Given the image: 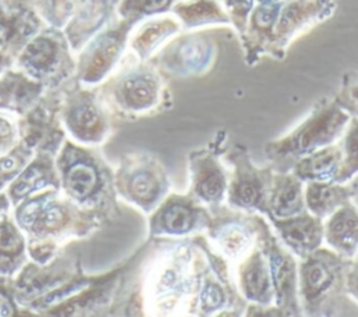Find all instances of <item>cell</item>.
<instances>
[{
	"label": "cell",
	"instance_id": "6da1fadb",
	"mask_svg": "<svg viewBox=\"0 0 358 317\" xmlns=\"http://www.w3.org/2000/svg\"><path fill=\"white\" fill-rule=\"evenodd\" d=\"M201 263L197 235L154 239L138 272L143 314L192 316Z\"/></svg>",
	"mask_w": 358,
	"mask_h": 317
},
{
	"label": "cell",
	"instance_id": "7a4b0ae2",
	"mask_svg": "<svg viewBox=\"0 0 358 317\" xmlns=\"http://www.w3.org/2000/svg\"><path fill=\"white\" fill-rule=\"evenodd\" d=\"M11 215L25 235L28 258L38 264L49 263L66 242L98 230L106 219L98 211L78 207L53 187L14 205Z\"/></svg>",
	"mask_w": 358,
	"mask_h": 317
},
{
	"label": "cell",
	"instance_id": "3957f363",
	"mask_svg": "<svg viewBox=\"0 0 358 317\" xmlns=\"http://www.w3.org/2000/svg\"><path fill=\"white\" fill-rule=\"evenodd\" d=\"M55 165L59 190L84 209L98 211L106 218L119 212L115 189V168L95 147L78 144L67 137Z\"/></svg>",
	"mask_w": 358,
	"mask_h": 317
},
{
	"label": "cell",
	"instance_id": "277c9868",
	"mask_svg": "<svg viewBox=\"0 0 358 317\" xmlns=\"http://www.w3.org/2000/svg\"><path fill=\"white\" fill-rule=\"evenodd\" d=\"M98 95L112 117L124 120L154 116L172 106L165 75L150 60L138 61L133 56L120 61Z\"/></svg>",
	"mask_w": 358,
	"mask_h": 317
},
{
	"label": "cell",
	"instance_id": "5b68a950",
	"mask_svg": "<svg viewBox=\"0 0 358 317\" xmlns=\"http://www.w3.org/2000/svg\"><path fill=\"white\" fill-rule=\"evenodd\" d=\"M351 260L320 246L298 260V297L302 316L355 314L358 304L345 288Z\"/></svg>",
	"mask_w": 358,
	"mask_h": 317
},
{
	"label": "cell",
	"instance_id": "8992f818",
	"mask_svg": "<svg viewBox=\"0 0 358 317\" xmlns=\"http://www.w3.org/2000/svg\"><path fill=\"white\" fill-rule=\"evenodd\" d=\"M350 117L334 96L320 99L292 130L266 142L268 165L274 172L291 170L301 158L337 142Z\"/></svg>",
	"mask_w": 358,
	"mask_h": 317
},
{
	"label": "cell",
	"instance_id": "52a82bcc",
	"mask_svg": "<svg viewBox=\"0 0 358 317\" xmlns=\"http://www.w3.org/2000/svg\"><path fill=\"white\" fill-rule=\"evenodd\" d=\"M90 281L91 277L83 274L77 258L56 256L46 264L27 261L11 279V285L18 306L46 314L81 290Z\"/></svg>",
	"mask_w": 358,
	"mask_h": 317
},
{
	"label": "cell",
	"instance_id": "ba28073f",
	"mask_svg": "<svg viewBox=\"0 0 358 317\" xmlns=\"http://www.w3.org/2000/svg\"><path fill=\"white\" fill-rule=\"evenodd\" d=\"M197 237L203 263L192 316H245L248 303L238 292L232 265L211 247L204 233Z\"/></svg>",
	"mask_w": 358,
	"mask_h": 317
},
{
	"label": "cell",
	"instance_id": "9c48e42d",
	"mask_svg": "<svg viewBox=\"0 0 358 317\" xmlns=\"http://www.w3.org/2000/svg\"><path fill=\"white\" fill-rule=\"evenodd\" d=\"M119 198L150 215L171 193L172 183L162 162L151 152L126 154L115 168Z\"/></svg>",
	"mask_w": 358,
	"mask_h": 317
},
{
	"label": "cell",
	"instance_id": "30bf717a",
	"mask_svg": "<svg viewBox=\"0 0 358 317\" xmlns=\"http://www.w3.org/2000/svg\"><path fill=\"white\" fill-rule=\"evenodd\" d=\"M14 66L45 89H57L76 74V56L62 29L43 27L21 49Z\"/></svg>",
	"mask_w": 358,
	"mask_h": 317
},
{
	"label": "cell",
	"instance_id": "8fae6325",
	"mask_svg": "<svg viewBox=\"0 0 358 317\" xmlns=\"http://www.w3.org/2000/svg\"><path fill=\"white\" fill-rule=\"evenodd\" d=\"M60 117L70 140L90 147L101 145L112 131V115L98 89L74 82L62 91Z\"/></svg>",
	"mask_w": 358,
	"mask_h": 317
},
{
	"label": "cell",
	"instance_id": "7c38bea8",
	"mask_svg": "<svg viewBox=\"0 0 358 317\" xmlns=\"http://www.w3.org/2000/svg\"><path fill=\"white\" fill-rule=\"evenodd\" d=\"M231 165L225 204L231 208L264 215L273 184L274 169L257 166L243 144H234L224 152Z\"/></svg>",
	"mask_w": 358,
	"mask_h": 317
},
{
	"label": "cell",
	"instance_id": "4fadbf2b",
	"mask_svg": "<svg viewBox=\"0 0 358 317\" xmlns=\"http://www.w3.org/2000/svg\"><path fill=\"white\" fill-rule=\"evenodd\" d=\"M136 25L130 20L117 18L90 39L76 57V81L90 88L103 82L123 60Z\"/></svg>",
	"mask_w": 358,
	"mask_h": 317
},
{
	"label": "cell",
	"instance_id": "5bb4252c",
	"mask_svg": "<svg viewBox=\"0 0 358 317\" xmlns=\"http://www.w3.org/2000/svg\"><path fill=\"white\" fill-rule=\"evenodd\" d=\"M228 148V134L218 130L203 147L187 155L189 194L208 209L225 204L229 182V169L224 165V152Z\"/></svg>",
	"mask_w": 358,
	"mask_h": 317
},
{
	"label": "cell",
	"instance_id": "9a60e30c",
	"mask_svg": "<svg viewBox=\"0 0 358 317\" xmlns=\"http://www.w3.org/2000/svg\"><path fill=\"white\" fill-rule=\"evenodd\" d=\"M257 244L263 250L274 288V307L281 316H302L298 297V258L281 243L264 215L257 221Z\"/></svg>",
	"mask_w": 358,
	"mask_h": 317
},
{
	"label": "cell",
	"instance_id": "2e32d148",
	"mask_svg": "<svg viewBox=\"0 0 358 317\" xmlns=\"http://www.w3.org/2000/svg\"><path fill=\"white\" fill-rule=\"evenodd\" d=\"M217 59L215 42L203 31L186 29L172 36L150 61L165 75L200 77Z\"/></svg>",
	"mask_w": 358,
	"mask_h": 317
},
{
	"label": "cell",
	"instance_id": "e0dca14e",
	"mask_svg": "<svg viewBox=\"0 0 358 317\" xmlns=\"http://www.w3.org/2000/svg\"><path fill=\"white\" fill-rule=\"evenodd\" d=\"M211 211V222L204 232L211 247L234 268L256 246L260 214L239 211L222 204Z\"/></svg>",
	"mask_w": 358,
	"mask_h": 317
},
{
	"label": "cell",
	"instance_id": "ac0fdd59",
	"mask_svg": "<svg viewBox=\"0 0 358 317\" xmlns=\"http://www.w3.org/2000/svg\"><path fill=\"white\" fill-rule=\"evenodd\" d=\"M211 211L192 194L169 193L148 215L150 239H182L204 233Z\"/></svg>",
	"mask_w": 358,
	"mask_h": 317
},
{
	"label": "cell",
	"instance_id": "d6986e66",
	"mask_svg": "<svg viewBox=\"0 0 358 317\" xmlns=\"http://www.w3.org/2000/svg\"><path fill=\"white\" fill-rule=\"evenodd\" d=\"M60 89H46L36 103L17 121L18 141L34 154L56 156L63 142L67 140V133L60 117Z\"/></svg>",
	"mask_w": 358,
	"mask_h": 317
},
{
	"label": "cell",
	"instance_id": "ffe728a7",
	"mask_svg": "<svg viewBox=\"0 0 358 317\" xmlns=\"http://www.w3.org/2000/svg\"><path fill=\"white\" fill-rule=\"evenodd\" d=\"M334 10V0H285L274 28L271 57L284 59L288 46L299 35L329 20Z\"/></svg>",
	"mask_w": 358,
	"mask_h": 317
},
{
	"label": "cell",
	"instance_id": "44dd1931",
	"mask_svg": "<svg viewBox=\"0 0 358 317\" xmlns=\"http://www.w3.org/2000/svg\"><path fill=\"white\" fill-rule=\"evenodd\" d=\"M43 28L31 0H0V49L13 57Z\"/></svg>",
	"mask_w": 358,
	"mask_h": 317
},
{
	"label": "cell",
	"instance_id": "7402d4cb",
	"mask_svg": "<svg viewBox=\"0 0 358 317\" xmlns=\"http://www.w3.org/2000/svg\"><path fill=\"white\" fill-rule=\"evenodd\" d=\"M238 292L248 304L274 306V288L266 256L257 244L246 257L234 265Z\"/></svg>",
	"mask_w": 358,
	"mask_h": 317
},
{
	"label": "cell",
	"instance_id": "603a6c76",
	"mask_svg": "<svg viewBox=\"0 0 358 317\" xmlns=\"http://www.w3.org/2000/svg\"><path fill=\"white\" fill-rule=\"evenodd\" d=\"M120 0H81L63 32L71 52L78 53L117 14Z\"/></svg>",
	"mask_w": 358,
	"mask_h": 317
},
{
	"label": "cell",
	"instance_id": "cb8c5ba5",
	"mask_svg": "<svg viewBox=\"0 0 358 317\" xmlns=\"http://www.w3.org/2000/svg\"><path fill=\"white\" fill-rule=\"evenodd\" d=\"M281 243L298 258H305L324 244L323 219L309 211L282 218L267 219Z\"/></svg>",
	"mask_w": 358,
	"mask_h": 317
},
{
	"label": "cell",
	"instance_id": "d4e9b609",
	"mask_svg": "<svg viewBox=\"0 0 358 317\" xmlns=\"http://www.w3.org/2000/svg\"><path fill=\"white\" fill-rule=\"evenodd\" d=\"M282 3L259 4L256 3L243 34L239 36L248 66H255L259 60L268 54L271 56L274 28Z\"/></svg>",
	"mask_w": 358,
	"mask_h": 317
},
{
	"label": "cell",
	"instance_id": "484cf974",
	"mask_svg": "<svg viewBox=\"0 0 358 317\" xmlns=\"http://www.w3.org/2000/svg\"><path fill=\"white\" fill-rule=\"evenodd\" d=\"M55 158L56 156L49 154H35L31 158V161L6 189L11 208L45 189H59Z\"/></svg>",
	"mask_w": 358,
	"mask_h": 317
},
{
	"label": "cell",
	"instance_id": "4316f807",
	"mask_svg": "<svg viewBox=\"0 0 358 317\" xmlns=\"http://www.w3.org/2000/svg\"><path fill=\"white\" fill-rule=\"evenodd\" d=\"M182 29L180 21L173 14L165 13L143 20L129 36L127 47L130 54L138 61H147Z\"/></svg>",
	"mask_w": 358,
	"mask_h": 317
},
{
	"label": "cell",
	"instance_id": "83f0119b",
	"mask_svg": "<svg viewBox=\"0 0 358 317\" xmlns=\"http://www.w3.org/2000/svg\"><path fill=\"white\" fill-rule=\"evenodd\" d=\"M45 87L21 70L8 68L0 74V112L22 116L43 95Z\"/></svg>",
	"mask_w": 358,
	"mask_h": 317
},
{
	"label": "cell",
	"instance_id": "f1b7e54d",
	"mask_svg": "<svg viewBox=\"0 0 358 317\" xmlns=\"http://www.w3.org/2000/svg\"><path fill=\"white\" fill-rule=\"evenodd\" d=\"M324 246L345 258L358 256V207L347 202L323 221Z\"/></svg>",
	"mask_w": 358,
	"mask_h": 317
},
{
	"label": "cell",
	"instance_id": "f546056e",
	"mask_svg": "<svg viewBox=\"0 0 358 317\" xmlns=\"http://www.w3.org/2000/svg\"><path fill=\"white\" fill-rule=\"evenodd\" d=\"M308 211L305 183L291 170L275 172L267 201V219H282Z\"/></svg>",
	"mask_w": 358,
	"mask_h": 317
},
{
	"label": "cell",
	"instance_id": "4dcf8cb0",
	"mask_svg": "<svg viewBox=\"0 0 358 317\" xmlns=\"http://www.w3.org/2000/svg\"><path fill=\"white\" fill-rule=\"evenodd\" d=\"M358 193L357 182H310L305 183V202L306 209L320 218L326 219L334 211L352 201Z\"/></svg>",
	"mask_w": 358,
	"mask_h": 317
},
{
	"label": "cell",
	"instance_id": "1f68e13d",
	"mask_svg": "<svg viewBox=\"0 0 358 317\" xmlns=\"http://www.w3.org/2000/svg\"><path fill=\"white\" fill-rule=\"evenodd\" d=\"M27 261L25 235L7 211L0 215V277L14 278Z\"/></svg>",
	"mask_w": 358,
	"mask_h": 317
},
{
	"label": "cell",
	"instance_id": "d6a6232c",
	"mask_svg": "<svg viewBox=\"0 0 358 317\" xmlns=\"http://www.w3.org/2000/svg\"><path fill=\"white\" fill-rule=\"evenodd\" d=\"M341 169V149L338 141L326 145L303 158L291 169L303 183L336 182Z\"/></svg>",
	"mask_w": 358,
	"mask_h": 317
},
{
	"label": "cell",
	"instance_id": "836d02e7",
	"mask_svg": "<svg viewBox=\"0 0 358 317\" xmlns=\"http://www.w3.org/2000/svg\"><path fill=\"white\" fill-rule=\"evenodd\" d=\"M171 13L180 21L183 29L229 24V18L218 0H178Z\"/></svg>",
	"mask_w": 358,
	"mask_h": 317
},
{
	"label": "cell",
	"instance_id": "e575fe53",
	"mask_svg": "<svg viewBox=\"0 0 358 317\" xmlns=\"http://www.w3.org/2000/svg\"><path fill=\"white\" fill-rule=\"evenodd\" d=\"M338 144L341 149V169L336 182L347 183L358 175V117H350Z\"/></svg>",
	"mask_w": 358,
	"mask_h": 317
},
{
	"label": "cell",
	"instance_id": "d590c367",
	"mask_svg": "<svg viewBox=\"0 0 358 317\" xmlns=\"http://www.w3.org/2000/svg\"><path fill=\"white\" fill-rule=\"evenodd\" d=\"M81 0H31L39 18L56 29H64Z\"/></svg>",
	"mask_w": 358,
	"mask_h": 317
},
{
	"label": "cell",
	"instance_id": "8d00e7d4",
	"mask_svg": "<svg viewBox=\"0 0 358 317\" xmlns=\"http://www.w3.org/2000/svg\"><path fill=\"white\" fill-rule=\"evenodd\" d=\"M176 1L178 0H120L117 17L138 24L145 18L171 11Z\"/></svg>",
	"mask_w": 358,
	"mask_h": 317
},
{
	"label": "cell",
	"instance_id": "74e56055",
	"mask_svg": "<svg viewBox=\"0 0 358 317\" xmlns=\"http://www.w3.org/2000/svg\"><path fill=\"white\" fill-rule=\"evenodd\" d=\"M35 154L21 141L7 154L0 156V193L15 179Z\"/></svg>",
	"mask_w": 358,
	"mask_h": 317
},
{
	"label": "cell",
	"instance_id": "f35d334b",
	"mask_svg": "<svg viewBox=\"0 0 358 317\" xmlns=\"http://www.w3.org/2000/svg\"><path fill=\"white\" fill-rule=\"evenodd\" d=\"M337 103L351 116L358 117V74L348 73L343 78L340 91L334 95Z\"/></svg>",
	"mask_w": 358,
	"mask_h": 317
},
{
	"label": "cell",
	"instance_id": "ab89813d",
	"mask_svg": "<svg viewBox=\"0 0 358 317\" xmlns=\"http://www.w3.org/2000/svg\"><path fill=\"white\" fill-rule=\"evenodd\" d=\"M221 4L229 18V24L236 29L239 36L243 34L248 18L256 4L255 0H221Z\"/></svg>",
	"mask_w": 358,
	"mask_h": 317
},
{
	"label": "cell",
	"instance_id": "60d3db41",
	"mask_svg": "<svg viewBox=\"0 0 358 317\" xmlns=\"http://www.w3.org/2000/svg\"><path fill=\"white\" fill-rule=\"evenodd\" d=\"M18 142V124L0 112V156L10 152Z\"/></svg>",
	"mask_w": 358,
	"mask_h": 317
},
{
	"label": "cell",
	"instance_id": "b9f144b4",
	"mask_svg": "<svg viewBox=\"0 0 358 317\" xmlns=\"http://www.w3.org/2000/svg\"><path fill=\"white\" fill-rule=\"evenodd\" d=\"M11 279L0 277V316H14L17 311Z\"/></svg>",
	"mask_w": 358,
	"mask_h": 317
},
{
	"label": "cell",
	"instance_id": "7bdbcfd3",
	"mask_svg": "<svg viewBox=\"0 0 358 317\" xmlns=\"http://www.w3.org/2000/svg\"><path fill=\"white\" fill-rule=\"evenodd\" d=\"M345 288L351 299L358 304V258L351 260L345 274Z\"/></svg>",
	"mask_w": 358,
	"mask_h": 317
},
{
	"label": "cell",
	"instance_id": "ee69618b",
	"mask_svg": "<svg viewBox=\"0 0 358 317\" xmlns=\"http://www.w3.org/2000/svg\"><path fill=\"white\" fill-rule=\"evenodd\" d=\"M14 66V59L10 57L8 54H6L1 49H0V74L4 73L6 70L11 68Z\"/></svg>",
	"mask_w": 358,
	"mask_h": 317
},
{
	"label": "cell",
	"instance_id": "f6af8a7d",
	"mask_svg": "<svg viewBox=\"0 0 358 317\" xmlns=\"http://www.w3.org/2000/svg\"><path fill=\"white\" fill-rule=\"evenodd\" d=\"M10 208H11V202H10L6 191H1L0 193V215L10 211Z\"/></svg>",
	"mask_w": 358,
	"mask_h": 317
},
{
	"label": "cell",
	"instance_id": "bcb514c9",
	"mask_svg": "<svg viewBox=\"0 0 358 317\" xmlns=\"http://www.w3.org/2000/svg\"><path fill=\"white\" fill-rule=\"evenodd\" d=\"M259 4H275V3H284L285 0H255Z\"/></svg>",
	"mask_w": 358,
	"mask_h": 317
}]
</instances>
